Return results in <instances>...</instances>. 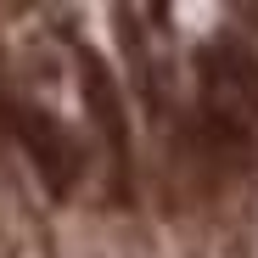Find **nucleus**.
<instances>
[{"label":"nucleus","instance_id":"f03ea898","mask_svg":"<svg viewBox=\"0 0 258 258\" xmlns=\"http://www.w3.org/2000/svg\"><path fill=\"white\" fill-rule=\"evenodd\" d=\"M79 90H84V107H90L101 141H107V152H112L118 180H129V112H123V96H118L112 68H107L96 51H79Z\"/></svg>","mask_w":258,"mask_h":258},{"label":"nucleus","instance_id":"f257e3e1","mask_svg":"<svg viewBox=\"0 0 258 258\" xmlns=\"http://www.w3.org/2000/svg\"><path fill=\"white\" fill-rule=\"evenodd\" d=\"M17 141H23V152H28V163H34L39 185L62 202V197L73 191V180H79V157H73V141L62 135V123H56L45 107H23V112H17Z\"/></svg>","mask_w":258,"mask_h":258}]
</instances>
